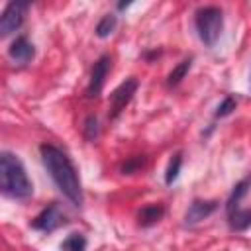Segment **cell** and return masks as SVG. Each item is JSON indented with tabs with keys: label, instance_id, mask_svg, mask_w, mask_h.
Listing matches in <instances>:
<instances>
[{
	"label": "cell",
	"instance_id": "obj_13",
	"mask_svg": "<svg viewBox=\"0 0 251 251\" xmlns=\"http://www.w3.org/2000/svg\"><path fill=\"white\" fill-rule=\"evenodd\" d=\"M190 67H192V57H186V59H182L171 73H169V76H167V86L169 88H173V86H178L180 82H182V78L188 75V71H190Z\"/></svg>",
	"mask_w": 251,
	"mask_h": 251
},
{
	"label": "cell",
	"instance_id": "obj_9",
	"mask_svg": "<svg viewBox=\"0 0 251 251\" xmlns=\"http://www.w3.org/2000/svg\"><path fill=\"white\" fill-rule=\"evenodd\" d=\"M33 55H35V47L25 35H18L8 47V57L18 65H27L33 59Z\"/></svg>",
	"mask_w": 251,
	"mask_h": 251
},
{
	"label": "cell",
	"instance_id": "obj_11",
	"mask_svg": "<svg viewBox=\"0 0 251 251\" xmlns=\"http://www.w3.org/2000/svg\"><path fill=\"white\" fill-rule=\"evenodd\" d=\"M227 224L233 231H245L251 227V208H235L227 212Z\"/></svg>",
	"mask_w": 251,
	"mask_h": 251
},
{
	"label": "cell",
	"instance_id": "obj_5",
	"mask_svg": "<svg viewBox=\"0 0 251 251\" xmlns=\"http://www.w3.org/2000/svg\"><path fill=\"white\" fill-rule=\"evenodd\" d=\"M29 4L27 2H8L2 16H0V33L2 37L12 35L14 31H18L24 24L25 12H27Z\"/></svg>",
	"mask_w": 251,
	"mask_h": 251
},
{
	"label": "cell",
	"instance_id": "obj_14",
	"mask_svg": "<svg viewBox=\"0 0 251 251\" xmlns=\"http://www.w3.org/2000/svg\"><path fill=\"white\" fill-rule=\"evenodd\" d=\"M116 25H118V16L116 14H106V16L100 18V22L96 24L94 31H96V35L100 39H106V37H110L114 33Z\"/></svg>",
	"mask_w": 251,
	"mask_h": 251
},
{
	"label": "cell",
	"instance_id": "obj_19",
	"mask_svg": "<svg viewBox=\"0 0 251 251\" xmlns=\"http://www.w3.org/2000/svg\"><path fill=\"white\" fill-rule=\"evenodd\" d=\"M233 110H235V98H233V96H226V98L218 104L214 116H216V118H226V116H229Z\"/></svg>",
	"mask_w": 251,
	"mask_h": 251
},
{
	"label": "cell",
	"instance_id": "obj_10",
	"mask_svg": "<svg viewBox=\"0 0 251 251\" xmlns=\"http://www.w3.org/2000/svg\"><path fill=\"white\" fill-rule=\"evenodd\" d=\"M165 216V206L163 204H147L137 212V224L141 227H151L157 222H161Z\"/></svg>",
	"mask_w": 251,
	"mask_h": 251
},
{
	"label": "cell",
	"instance_id": "obj_15",
	"mask_svg": "<svg viewBox=\"0 0 251 251\" xmlns=\"http://www.w3.org/2000/svg\"><path fill=\"white\" fill-rule=\"evenodd\" d=\"M180 167H182V151H176V153L171 157L169 165H167V171H165V184L171 186V184L178 178V175H180Z\"/></svg>",
	"mask_w": 251,
	"mask_h": 251
},
{
	"label": "cell",
	"instance_id": "obj_7",
	"mask_svg": "<svg viewBox=\"0 0 251 251\" xmlns=\"http://www.w3.org/2000/svg\"><path fill=\"white\" fill-rule=\"evenodd\" d=\"M110 67H112L110 55H100V57L96 59V63H94L92 69H90V78H88V84H86V90H84L86 98H96V96L102 92Z\"/></svg>",
	"mask_w": 251,
	"mask_h": 251
},
{
	"label": "cell",
	"instance_id": "obj_6",
	"mask_svg": "<svg viewBox=\"0 0 251 251\" xmlns=\"http://www.w3.org/2000/svg\"><path fill=\"white\" fill-rule=\"evenodd\" d=\"M65 224H67V216L59 208V204H49L31 220V227L37 231H43V233H51Z\"/></svg>",
	"mask_w": 251,
	"mask_h": 251
},
{
	"label": "cell",
	"instance_id": "obj_3",
	"mask_svg": "<svg viewBox=\"0 0 251 251\" xmlns=\"http://www.w3.org/2000/svg\"><path fill=\"white\" fill-rule=\"evenodd\" d=\"M194 27L206 47H214L224 29V12L218 6H202L194 14Z\"/></svg>",
	"mask_w": 251,
	"mask_h": 251
},
{
	"label": "cell",
	"instance_id": "obj_8",
	"mask_svg": "<svg viewBox=\"0 0 251 251\" xmlns=\"http://www.w3.org/2000/svg\"><path fill=\"white\" fill-rule=\"evenodd\" d=\"M218 210V202L216 200H202L196 198L190 202L186 214H184V226H196L198 222H202L204 218H208L210 214H214Z\"/></svg>",
	"mask_w": 251,
	"mask_h": 251
},
{
	"label": "cell",
	"instance_id": "obj_4",
	"mask_svg": "<svg viewBox=\"0 0 251 251\" xmlns=\"http://www.w3.org/2000/svg\"><path fill=\"white\" fill-rule=\"evenodd\" d=\"M137 88H139L137 78L129 76V78H126L124 82H120V84L110 92V112H108L110 120H116V118L126 110V106L131 102V98H133V94L137 92Z\"/></svg>",
	"mask_w": 251,
	"mask_h": 251
},
{
	"label": "cell",
	"instance_id": "obj_16",
	"mask_svg": "<svg viewBox=\"0 0 251 251\" xmlns=\"http://www.w3.org/2000/svg\"><path fill=\"white\" fill-rule=\"evenodd\" d=\"M61 251H86V237L82 233H69L61 243Z\"/></svg>",
	"mask_w": 251,
	"mask_h": 251
},
{
	"label": "cell",
	"instance_id": "obj_18",
	"mask_svg": "<svg viewBox=\"0 0 251 251\" xmlns=\"http://www.w3.org/2000/svg\"><path fill=\"white\" fill-rule=\"evenodd\" d=\"M145 161H147L145 155H133V157H127L126 163H122L120 171H122L124 175H133V173H137L139 169L145 167Z\"/></svg>",
	"mask_w": 251,
	"mask_h": 251
},
{
	"label": "cell",
	"instance_id": "obj_17",
	"mask_svg": "<svg viewBox=\"0 0 251 251\" xmlns=\"http://www.w3.org/2000/svg\"><path fill=\"white\" fill-rule=\"evenodd\" d=\"M82 135L88 141H96L98 139V135H100V124H98V118L96 116H86V120L82 124Z\"/></svg>",
	"mask_w": 251,
	"mask_h": 251
},
{
	"label": "cell",
	"instance_id": "obj_20",
	"mask_svg": "<svg viewBox=\"0 0 251 251\" xmlns=\"http://www.w3.org/2000/svg\"><path fill=\"white\" fill-rule=\"evenodd\" d=\"M129 4H131V2H120V4H118V10H126Z\"/></svg>",
	"mask_w": 251,
	"mask_h": 251
},
{
	"label": "cell",
	"instance_id": "obj_1",
	"mask_svg": "<svg viewBox=\"0 0 251 251\" xmlns=\"http://www.w3.org/2000/svg\"><path fill=\"white\" fill-rule=\"evenodd\" d=\"M39 153H41V161H43L45 171L49 173L51 180L57 184L61 194L73 206H82L84 194H82L80 178H78V173H76L73 161L69 159V155L51 143H43L39 147Z\"/></svg>",
	"mask_w": 251,
	"mask_h": 251
},
{
	"label": "cell",
	"instance_id": "obj_2",
	"mask_svg": "<svg viewBox=\"0 0 251 251\" xmlns=\"http://www.w3.org/2000/svg\"><path fill=\"white\" fill-rule=\"evenodd\" d=\"M0 188L4 196L16 200H25L33 194V184L25 173V167L10 151H2L0 155Z\"/></svg>",
	"mask_w": 251,
	"mask_h": 251
},
{
	"label": "cell",
	"instance_id": "obj_12",
	"mask_svg": "<svg viewBox=\"0 0 251 251\" xmlns=\"http://www.w3.org/2000/svg\"><path fill=\"white\" fill-rule=\"evenodd\" d=\"M249 186H251V175H247L245 178H241V180L233 186V190H231V194H229V198H227V204H226V210H227V212L239 208V202H241V198L247 194Z\"/></svg>",
	"mask_w": 251,
	"mask_h": 251
}]
</instances>
